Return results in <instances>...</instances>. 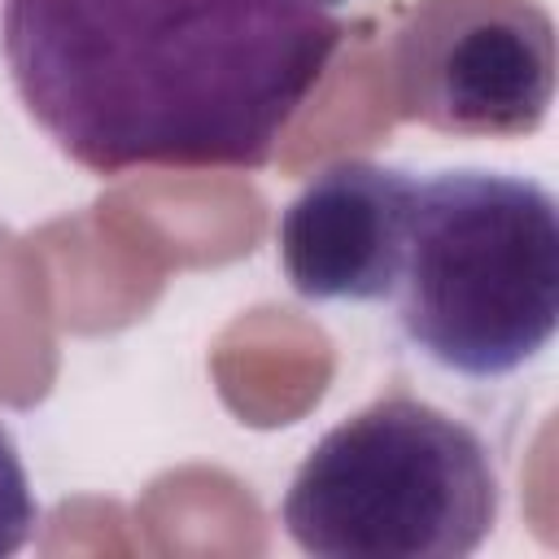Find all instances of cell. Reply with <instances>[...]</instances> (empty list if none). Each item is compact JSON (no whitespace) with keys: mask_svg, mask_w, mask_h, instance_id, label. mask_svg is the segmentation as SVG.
<instances>
[{"mask_svg":"<svg viewBox=\"0 0 559 559\" xmlns=\"http://www.w3.org/2000/svg\"><path fill=\"white\" fill-rule=\"evenodd\" d=\"M415 175L345 157L280 214V266L306 301H389L402 271Z\"/></svg>","mask_w":559,"mask_h":559,"instance_id":"obj_5","label":"cell"},{"mask_svg":"<svg viewBox=\"0 0 559 559\" xmlns=\"http://www.w3.org/2000/svg\"><path fill=\"white\" fill-rule=\"evenodd\" d=\"M35 520H39V507H35L17 441L9 437V428H0V559L17 555L31 542Z\"/></svg>","mask_w":559,"mask_h":559,"instance_id":"obj_6","label":"cell"},{"mask_svg":"<svg viewBox=\"0 0 559 559\" xmlns=\"http://www.w3.org/2000/svg\"><path fill=\"white\" fill-rule=\"evenodd\" d=\"M498 467L450 411L384 393L328 428L284 493L280 520L319 559H467L498 524Z\"/></svg>","mask_w":559,"mask_h":559,"instance_id":"obj_3","label":"cell"},{"mask_svg":"<svg viewBox=\"0 0 559 559\" xmlns=\"http://www.w3.org/2000/svg\"><path fill=\"white\" fill-rule=\"evenodd\" d=\"M354 0H4L31 122L83 170H258L328 74Z\"/></svg>","mask_w":559,"mask_h":559,"instance_id":"obj_1","label":"cell"},{"mask_svg":"<svg viewBox=\"0 0 559 559\" xmlns=\"http://www.w3.org/2000/svg\"><path fill=\"white\" fill-rule=\"evenodd\" d=\"M397 323L437 367L498 380L533 362L559 323V205L524 175L415 179L397 271Z\"/></svg>","mask_w":559,"mask_h":559,"instance_id":"obj_2","label":"cell"},{"mask_svg":"<svg viewBox=\"0 0 559 559\" xmlns=\"http://www.w3.org/2000/svg\"><path fill=\"white\" fill-rule=\"evenodd\" d=\"M389 79L397 114L441 135H533L555 100V17L542 0H411Z\"/></svg>","mask_w":559,"mask_h":559,"instance_id":"obj_4","label":"cell"}]
</instances>
